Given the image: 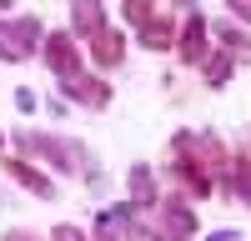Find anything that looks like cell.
Here are the masks:
<instances>
[{"mask_svg": "<svg viewBox=\"0 0 251 241\" xmlns=\"http://www.w3.org/2000/svg\"><path fill=\"white\" fill-rule=\"evenodd\" d=\"M171 181L181 191H191V196H211L216 191V181H211V171H206V151H201V136L196 131H181L176 141H171Z\"/></svg>", "mask_w": 251, "mask_h": 241, "instance_id": "1", "label": "cell"}, {"mask_svg": "<svg viewBox=\"0 0 251 241\" xmlns=\"http://www.w3.org/2000/svg\"><path fill=\"white\" fill-rule=\"evenodd\" d=\"M40 20L35 15H15V20H0V60H30L40 50Z\"/></svg>", "mask_w": 251, "mask_h": 241, "instance_id": "2", "label": "cell"}, {"mask_svg": "<svg viewBox=\"0 0 251 241\" xmlns=\"http://www.w3.org/2000/svg\"><path fill=\"white\" fill-rule=\"evenodd\" d=\"M20 146H25V151H35V156H46L50 161V166L55 171H80V161H86V151H80L75 146V141H60V136H40V131H25V136H20Z\"/></svg>", "mask_w": 251, "mask_h": 241, "instance_id": "3", "label": "cell"}, {"mask_svg": "<svg viewBox=\"0 0 251 241\" xmlns=\"http://www.w3.org/2000/svg\"><path fill=\"white\" fill-rule=\"evenodd\" d=\"M196 236V216L181 196L156 201V241H191Z\"/></svg>", "mask_w": 251, "mask_h": 241, "instance_id": "4", "label": "cell"}, {"mask_svg": "<svg viewBox=\"0 0 251 241\" xmlns=\"http://www.w3.org/2000/svg\"><path fill=\"white\" fill-rule=\"evenodd\" d=\"M46 66L60 80H75L80 75V50H75V35L71 30H50L46 35Z\"/></svg>", "mask_w": 251, "mask_h": 241, "instance_id": "5", "label": "cell"}, {"mask_svg": "<svg viewBox=\"0 0 251 241\" xmlns=\"http://www.w3.org/2000/svg\"><path fill=\"white\" fill-rule=\"evenodd\" d=\"M176 50L186 66H201L206 55H211V25H206L201 15H186V25L176 30Z\"/></svg>", "mask_w": 251, "mask_h": 241, "instance_id": "6", "label": "cell"}, {"mask_svg": "<svg viewBox=\"0 0 251 241\" xmlns=\"http://www.w3.org/2000/svg\"><path fill=\"white\" fill-rule=\"evenodd\" d=\"M60 91H66L71 100H80V106H91V111L111 106V86H106V80H96V75H86V71H80L75 80H60Z\"/></svg>", "mask_w": 251, "mask_h": 241, "instance_id": "7", "label": "cell"}, {"mask_svg": "<svg viewBox=\"0 0 251 241\" xmlns=\"http://www.w3.org/2000/svg\"><path fill=\"white\" fill-rule=\"evenodd\" d=\"M71 30L80 40H96L106 30V15H100V0H71Z\"/></svg>", "mask_w": 251, "mask_h": 241, "instance_id": "8", "label": "cell"}, {"mask_svg": "<svg viewBox=\"0 0 251 241\" xmlns=\"http://www.w3.org/2000/svg\"><path fill=\"white\" fill-rule=\"evenodd\" d=\"M91 55H96V66H100V71H116L121 60H126V40H121V30L106 25V30L91 40Z\"/></svg>", "mask_w": 251, "mask_h": 241, "instance_id": "9", "label": "cell"}, {"mask_svg": "<svg viewBox=\"0 0 251 241\" xmlns=\"http://www.w3.org/2000/svg\"><path fill=\"white\" fill-rule=\"evenodd\" d=\"M5 171L25 186L30 196H40V201H55V181L46 176V171H35V166H25V161H5Z\"/></svg>", "mask_w": 251, "mask_h": 241, "instance_id": "10", "label": "cell"}, {"mask_svg": "<svg viewBox=\"0 0 251 241\" xmlns=\"http://www.w3.org/2000/svg\"><path fill=\"white\" fill-rule=\"evenodd\" d=\"M156 181H151V166H136L131 171V211H156Z\"/></svg>", "mask_w": 251, "mask_h": 241, "instance_id": "11", "label": "cell"}, {"mask_svg": "<svg viewBox=\"0 0 251 241\" xmlns=\"http://www.w3.org/2000/svg\"><path fill=\"white\" fill-rule=\"evenodd\" d=\"M141 46H146V50H171V46H176V25H171L166 15L146 20V25H141Z\"/></svg>", "mask_w": 251, "mask_h": 241, "instance_id": "12", "label": "cell"}, {"mask_svg": "<svg viewBox=\"0 0 251 241\" xmlns=\"http://www.w3.org/2000/svg\"><path fill=\"white\" fill-rule=\"evenodd\" d=\"M201 75H206V86H211V91H221L226 80H231V55H226V50H221V55H206V60H201Z\"/></svg>", "mask_w": 251, "mask_h": 241, "instance_id": "13", "label": "cell"}, {"mask_svg": "<svg viewBox=\"0 0 251 241\" xmlns=\"http://www.w3.org/2000/svg\"><path fill=\"white\" fill-rule=\"evenodd\" d=\"M216 35H221V46H226V55H231V60H241V66L251 60V40H246V35H241L236 25H221Z\"/></svg>", "mask_w": 251, "mask_h": 241, "instance_id": "14", "label": "cell"}, {"mask_svg": "<svg viewBox=\"0 0 251 241\" xmlns=\"http://www.w3.org/2000/svg\"><path fill=\"white\" fill-rule=\"evenodd\" d=\"M121 226H126V206L100 216V226H96V241H121Z\"/></svg>", "mask_w": 251, "mask_h": 241, "instance_id": "15", "label": "cell"}, {"mask_svg": "<svg viewBox=\"0 0 251 241\" xmlns=\"http://www.w3.org/2000/svg\"><path fill=\"white\" fill-rule=\"evenodd\" d=\"M126 20H131V25L156 20V0H126Z\"/></svg>", "mask_w": 251, "mask_h": 241, "instance_id": "16", "label": "cell"}, {"mask_svg": "<svg viewBox=\"0 0 251 241\" xmlns=\"http://www.w3.org/2000/svg\"><path fill=\"white\" fill-rule=\"evenodd\" d=\"M231 186H236V196H246V201H251V151H241V156H236V181H231Z\"/></svg>", "mask_w": 251, "mask_h": 241, "instance_id": "17", "label": "cell"}, {"mask_svg": "<svg viewBox=\"0 0 251 241\" xmlns=\"http://www.w3.org/2000/svg\"><path fill=\"white\" fill-rule=\"evenodd\" d=\"M50 241H91V236L80 231V226H55V231H50Z\"/></svg>", "mask_w": 251, "mask_h": 241, "instance_id": "18", "label": "cell"}, {"mask_svg": "<svg viewBox=\"0 0 251 241\" xmlns=\"http://www.w3.org/2000/svg\"><path fill=\"white\" fill-rule=\"evenodd\" d=\"M15 106L30 116V111H35V91H15Z\"/></svg>", "mask_w": 251, "mask_h": 241, "instance_id": "19", "label": "cell"}, {"mask_svg": "<svg viewBox=\"0 0 251 241\" xmlns=\"http://www.w3.org/2000/svg\"><path fill=\"white\" fill-rule=\"evenodd\" d=\"M226 5H231V10H236V15L246 20V25H251V5H246V0H226Z\"/></svg>", "mask_w": 251, "mask_h": 241, "instance_id": "20", "label": "cell"}, {"mask_svg": "<svg viewBox=\"0 0 251 241\" xmlns=\"http://www.w3.org/2000/svg\"><path fill=\"white\" fill-rule=\"evenodd\" d=\"M5 241H40V236H30V231H10Z\"/></svg>", "mask_w": 251, "mask_h": 241, "instance_id": "21", "label": "cell"}, {"mask_svg": "<svg viewBox=\"0 0 251 241\" xmlns=\"http://www.w3.org/2000/svg\"><path fill=\"white\" fill-rule=\"evenodd\" d=\"M176 5H191V0H176Z\"/></svg>", "mask_w": 251, "mask_h": 241, "instance_id": "22", "label": "cell"}, {"mask_svg": "<svg viewBox=\"0 0 251 241\" xmlns=\"http://www.w3.org/2000/svg\"><path fill=\"white\" fill-rule=\"evenodd\" d=\"M5 5H10V0H0V10H5Z\"/></svg>", "mask_w": 251, "mask_h": 241, "instance_id": "23", "label": "cell"}]
</instances>
